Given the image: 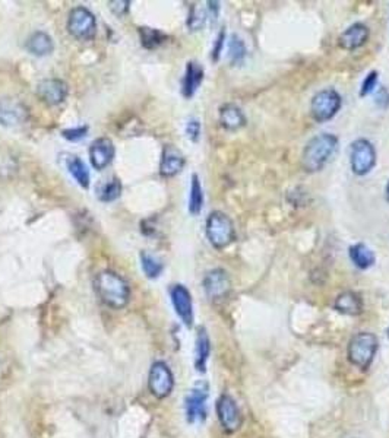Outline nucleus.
I'll use <instances>...</instances> for the list:
<instances>
[{
  "mask_svg": "<svg viewBox=\"0 0 389 438\" xmlns=\"http://www.w3.org/2000/svg\"><path fill=\"white\" fill-rule=\"evenodd\" d=\"M94 288L103 304L120 310L129 303L131 288L126 280L113 271H101L94 279Z\"/></svg>",
  "mask_w": 389,
  "mask_h": 438,
  "instance_id": "f257e3e1",
  "label": "nucleus"
},
{
  "mask_svg": "<svg viewBox=\"0 0 389 438\" xmlns=\"http://www.w3.org/2000/svg\"><path fill=\"white\" fill-rule=\"evenodd\" d=\"M25 47L31 54L44 57V56H49L53 53L54 43L49 34L43 33V31H36V33L31 34L29 38L27 40Z\"/></svg>",
  "mask_w": 389,
  "mask_h": 438,
  "instance_id": "412c9836",
  "label": "nucleus"
},
{
  "mask_svg": "<svg viewBox=\"0 0 389 438\" xmlns=\"http://www.w3.org/2000/svg\"><path fill=\"white\" fill-rule=\"evenodd\" d=\"M388 338H389V328H388Z\"/></svg>",
  "mask_w": 389,
  "mask_h": 438,
  "instance_id": "4c0bfd02",
  "label": "nucleus"
},
{
  "mask_svg": "<svg viewBox=\"0 0 389 438\" xmlns=\"http://www.w3.org/2000/svg\"><path fill=\"white\" fill-rule=\"evenodd\" d=\"M186 135H188L192 142H198L200 137V123L198 119H191L186 123Z\"/></svg>",
  "mask_w": 389,
  "mask_h": 438,
  "instance_id": "473e14b6",
  "label": "nucleus"
},
{
  "mask_svg": "<svg viewBox=\"0 0 389 438\" xmlns=\"http://www.w3.org/2000/svg\"><path fill=\"white\" fill-rule=\"evenodd\" d=\"M369 36H370L369 28L362 22H355V24L350 25L344 31V33L339 36L338 44H339L341 49L353 52V50H357V49H360V47H363L367 43Z\"/></svg>",
  "mask_w": 389,
  "mask_h": 438,
  "instance_id": "f3484780",
  "label": "nucleus"
},
{
  "mask_svg": "<svg viewBox=\"0 0 389 438\" xmlns=\"http://www.w3.org/2000/svg\"><path fill=\"white\" fill-rule=\"evenodd\" d=\"M89 161L97 171L105 169L115 160L116 148L108 137H98L89 146Z\"/></svg>",
  "mask_w": 389,
  "mask_h": 438,
  "instance_id": "2eb2a0df",
  "label": "nucleus"
},
{
  "mask_svg": "<svg viewBox=\"0 0 389 438\" xmlns=\"http://www.w3.org/2000/svg\"><path fill=\"white\" fill-rule=\"evenodd\" d=\"M173 387L175 377L168 365L163 361L154 363L148 377V388L151 395L157 399H166L173 392Z\"/></svg>",
  "mask_w": 389,
  "mask_h": 438,
  "instance_id": "6e6552de",
  "label": "nucleus"
},
{
  "mask_svg": "<svg viewBox=\"0 0 389 438\" xmlns=\"http://www.w3.org/2000/svg\"><path fill=\"white\" fill-rule=\"evenodd\" d=\"M186 165V158L183 152L176 148L175 145H166L161 152V161H160V174L163 177H175Z\"/></svg>",
  "mask_w": 389,
  "mask_h": 438,
  "instance_id": "dca6fc26",
  "label": "nucleus"
},
{
  "mask_svg": "<svg viewBox=\"0 0 389 438\" xmlns=\"http://www.w3.org/2000/svg\"><path fill=\"white\" fill-rule=\"evenodd\" d=\"M216 415L227 432H235L242 427V414L231 396L223 395L216 402Z\"/></svg>",
  "mask_w": 389,
  "mask_h": 438,
  "instance_id": "ddd939ff",
  "label": "nucleus"
},
{
  "mask_svg": "<svg viewBox=\"0 0 389 438\" xmlns=\"http://www.w3.org/2000/svg\"><path fill=\"white\" fill-rule=\"evenodd\" d=\"M204 208V190L198 174L192 176L191 183V196H189V212L191 215H199Z\"/></svg>",
  "mask_w": 389,
  "mask_h": 438,
  "instance_id": "a878e982",
  "label": "nucleus"
},
{
  "mask_svg": "<svg viewBox=\"0 0 389 438\" xmlns=\"http://www.w3.org/2000/svg\"><path fill=\"white\" fill-rule=\"evenodd\" d=\"M205 231L211 246L216 250H223L236 240L235 224H233L230 216L221 211H214L210 213L207 218Z\"/></svg>",
  "mask_w": 389,
  "mask_h": 438,
  "instance_id": "7ed1b4c3",
  "label": "nucleus"
},
{
  "mask_svg": "<svg viewBox=\"0 0 389 438\" xmlns=\"http://www.w3.org/2000/svg\"><path fill=\"white\" fill-rule=\"evenodd\" d=\"M224 44H226V31L221 29L219 37H216V40H215L214 49H212V60H214V61H219V60H220V56H221V53H223Z\"/></svg>",
  "mask_w": 389,
  "mask_h": 438,
  "instance_id": "72a5a7b5",
  "label": "nucleus"
},
{
  "mask_svg": "<svg viewBox=\"0 0 389 438\" xmlns=\"http://www.w3.org/2000/svg\"><path fill=\"white\" fill-rule=\"evenodd\" d=\"M210 354H211L210 336L204 327H199L196 335V358H195V367L198 371L200 372L205 371Z\"/></svg>",
  "mask_w": 389,
  "mask_h": 438,
  "instance_id": "5701e85b",
  "label": "nucleus"
},
{
  "mask_svg": "<svg viewBox=\"0 0 389 438\" xmlns=\"http://www.w3.org/2000/svg\"><path fill=\"white\" fill-rule=\"evenodd\" d=\"M350 165L355 176H366L376 165V149L367 139H357L350 148Z\"/></svg>",
  "mask_w": 389,
  "mask_h": 438,
  "instance_id": "423d86ee",
  "label": "nucleus"
},
{
  "mask_svg": "<svg viewBox=\"0 0 389 438\" xmlns=\"http://www.w3.org/2000/svg\"><path fill=\"white\" fill-rule=\"evenodd\" d=\"M170 296L176 310V315L180 317L186 327L191 328L193 326V303L189 289L180 284L173 285L170 289Z\"/></svg>",
  "mask_w": 389,
  "mask_h": 438,
  "instance_id": "9b49d317",
  "label": "nucleus"
},
{
  "mask_svg": "<svg viewBox=\"0 0 389 438\" xmlns=\"http://www.w3.org/2000/svg\"><path fill=\"white\" fill-rule=\"evenodd\" d=\"M246 54L247 50L244 41L237 34H233L228 41V59L231 65H242L243 60L246 59Z\"/></svg>",
  "mask_w": 389,
  "mask_h": 438,
  "instance_id": "cd10ccee",
  "label": "nucleus"
},
{
  "mask_svg": "<svg viewBox=\"0 0 389 438\" xmlns=\"http://www.w3.org/2000/svg\"><path fill=\"white\" fill-rule=\"evenodd\" d=\"M334 307L346 316H359L363 312V300L357 292L346 291L337 296Z\"/></svg>",
  "mask_w": 389,
  "mask_h": 438,
  "instance_id": "aec40b11",
  "label": "nucleus"
},
{
  "mask_svg": "<svg viewBox=\"0 0 389 438\" xmlns=\"http://www.w3.org/2000/svg\"><path fill=\"white\" fill-rule=\"evenodd\" d=\"M68 31L72 37L81 41H88L96 37L97 20L85 6H76L69 12Z\"/></svg>",
  "mask_w": 389,
  "mask_h": 438,
  "instance_id": "39448f33",
  "label": "nucleus"
},
{
  "mask_svg": "<svg viewBox=\"0 0 389 438\" xmlns=\"http://www.w3.org/2000/svg\"><path fill=\"white\" fill-rule=\"evenodd\" d=\"M342 104L341 96L331 88L319 91L310 103V113L318 123L330 121L339 112Z\"/></svg>",
  "mask_w": 389,
  "mask_h": 438,
  "instance_id": "0eeeda50",
  "label": "nucleus"
},
{
  "mask_svg": "<svg viewBox=\"0 0 389 438\" xmlns=\"http://www.w3.org/2000/svg\"><path fill=\"white\" fill-rule=\"evenodd\" d=\"M29 119L28 107L17 98L0 100V124L5 128H17Z\"/></svg>",
  "mask_w": 389,
  "mask_h": 438,
  "instance_id": "9d476101",
  "label": "nucleus"
},
{
  "mask_svg": "<svg viewBox=\"0 0 389 438\" xmlns=\"http://www.w3.org/2000/svg\"><path fill=\"white\" fill-rule=\"evenodd\" d=\"M385 199H386V202H389V181H388V184L385 187Z\"/></svg>",
  "mask_w": 389,
  "mask_h": 438,
  "instance_id": "e433bc0d",
  "label": "nucleus"
},
{
  "mask_svg": "<svg viewBox=\"0 0 389 438\" xmlns=\"http://www.w3.org/2000/svg\"><path fill=\"white\" fill-rule=\"evenodd\" d=\"M66 167H68L69 173L72 174V177L76 180V183L80 184L81 187H84V189H88L89 187V171L80 156L69 153L66 156Z\"/></svg>",
  "mask_w": 389,
  "mask_h": 438,
  "instance_id": "b1692460",
  "label": "nucleus"
},
{
  "mask_svg": "<svg viewBox=\"0 0 389 438\" xmlns=\"http://www.w3.org/2000/svg\"><path fill=\"white\" fill-rule=\"evenodd\" d=\"M141 264H142V271L145 272V275L149 279L159 278L164 269L163 263L157 257H154L152 255H149L147 252L141 253Z\"/></svg>",
  "mask_w": 389,
  "mask_h": 438,
  "instance_id": "c85d7f7f",
  "label": "nucleus"
},
{
  "mask_svg": "<svg viewBox=\"0 0 389 438\" xmlns=\"http://www.w3.org/2000/svg\"><path fill=\"white\" fill-rule=\"evenodd\" d=\"M220 123L228 132H237L246 126V116L236 104H224L220 107Z\"/></svg>",
  "mask_w": 389,
  "mask_h": 438,
  "instance_id": "6ab92c4d",
  "label": "nucleus"
},
{
  "mask_svg": "<svg viewBox=\"0 0 389 438\" xmlns=\"http://www.w3.org/2000/svg\"><path fill=\"white\" fill-rule=\"evenodd\" d=\"M338 146V137L331 133H321L312 137L303 149L302 165L307 173H318L330 161Z\"/></svg>",
  "mask_w": 389,
  "mask_h": 438,
  "instance_id": "f03ea898",
  "label": "nucleus"
},
{
  "mask_svg": "<svg viewBox=\"0 0 389 438\" xmlns=\"http://www.w3.org/2000/svg\"><path fill=\"white\" fill-rule=\"evenodd\" d=\"M207 22V12L198 6H192L188 18V27L191 31H199L204 28Z\"/></svg>",
  "mask_w": 389,
  "mask_h": 438,
  "instance_id": "c756f323",
  "label": "nucleus"
},
{
  "mask_svg": "<svg viewBox=\"0 0 389 438\" xmlns=\"http://www.w3.org/2000/svg\"><path fill=\"white\" fill-rule=\"evenodd\" d=\"M204 81V68H202L196 61H189L186 65L184 76L182 81V93L184 98H192L195 92Z\"/></svg>",
  "mask_w": 389,
  "mask_h": 438,
  "instance_id": "a211bd4d",
  "label": "nucleus"
},
{
  "mask_svg": "<svg viewBox=\"0 0 389 438\" xmlns=\"http://www.w3.org/2000/svg\"><path fill=\"white\" fill-rule=\"evenodd\" d=\"M375 104L381 110H386L389 107V91L385 86H379L375 96Z\"/></svg>",
  "mask_w": 389,
  "mask_h": 438,
  "instance_id": "f704fd0d",
  "label": "nucleus"
},
{
  "mask_svg": "<svg viewBox=\"0 0 389 438\" xmlns=\"http://www.w3.org/2000/svg\"><path fill=\"white\" fill-rule=\"evenodd\" d=\"M378 80H379V73L376 70H372L370 73H367L360 88V97H366L375 91L378 86Z\"/></svg>",
  "mask_w": 389,
  "mask_h": 438,
  "instance_id": "7c9ffc66",
  "label": "nucleus"
},
{
  "mask_svg": "<svg viewBox=\"0 0 389 438\" xmlns=\"http://www.w3.org/2000/svg\"><path fill=\"white\" fill-rule=\"evenodd\" d=\"M122 195V183L113 177L97 187V196L101 202H115Z\"/></svg>",
  "mask_w": 389,
  "mask_h": 438,
  "instance_id": "bb28decb",
  "label": "nucleus"
},
{
  "mask_svg": "<svg viewBox=\"0 0 389 438\" xmlns=\"http://www.w3.org/2000/svg\"><path fill=\"white\" fill-rule=\"evenodd\" d=\"M69 93V86L61 80H44L37 85V97L47 105H59L64 103Z\"/></svg>",
  "mask_w": 389,
  "mask_h": 438,
  "instance_id": "4468645a",
  "label": "nucleus"
},
{
  "mask_svg": "<svg viewBox=\"0 0 389 438\" xmlns=\"http://www.w3.org/2000/svg\"><path fill=\"white\" fill-rule=\"evenodd\" d=\"M108 5H110V9L115 15H117V17H123V15L129 10L131 2H128V0H117V2H110Z\"/></svg>",
  "mask_w": 389,
  "mask_h": 438,
  "instance_id": "c9c22d12",
  "label": "nucleus"
},
{
  "mask_svg": "<svg viewBox=\"0 0 389 438\" xmlns=\"http://www.w3.org/2000/svg\"><path fill=\"white\" fill-rule=\"evenodd\" d=\"M87 135H88V126L65 129L64 132H61V136H64L66 140H71V142H76V140H81V139L87 137Z\"/></svg>",
  "mask_w": 389,
  "mask_h": 438,
  "instance_id": "2f4dec72",
  "label": "nucleus"
},
{
  "mask_svg": "<svg viewBox=\"0 0 389 438\" xmlns=\"http://www.w3.org/2000/svg\"><path fill=\"white\" fill-rule=\"evenodd\" d=\"M378 338L369 333V332H360L357 333L348 345V359L350 363L362 370H367L370 364L373 363V358L378 351Z\"/></svg>",
  "mask_w": 389,
  "mask_h": 438,
  "instance_id": "20e7f679",
  "label": "nucleus"
},
{
  "mask_svg": "<svg viewBox=\"0 0 389 438\" xmlns=\"http://www.w3.org/2000/svg\"><path fill=\"white\" fill-rule=\"evenodd\" d=\"M204 289L210 300L219 301L226 299L231 289V280L224 269H212L204 278Z\"/></svg>",
  "mask_w": 389,
  "mask_h": 438,
  "instance_id": "f8f14e48",
  "label": "nucleus"
},
{
  "mask_svg": "<svg viewBox=\"0 0 389 438\" xmlns=\"http://www.w3.org/2000/svg\"><path fill=\"white\" fill-rule=\"evenodd\" d=\"M348 255H350V259L354 263L355 268H359L362 271L372 268V266L375 264V262H376L375 253H373L372 250L363 243H357V244L351 246L348 248Z\"/></svg>",
  "mask_w": 389,
  "mask_h": 438,
  "instance_id": "4be33fe9",
  "label": "nucleus"
},
{
  "mask_svg": "<svg viewBox=\"0 0 389 438\" xmlns=\"http://www.w3.org/2000/svg\"><path fill=\"white\" fill-rule=\"evenodd\" d=\"M210 396V387L205 382H199L193 386L191 393L186 398V416L189 424L204 422L207 419V400Z\"/></svg>",
  "mask_w": 389,
  "mask_h": 438,
  "instance_id": "1a4fd4ad",
  "label": "nucleus"
},
{
  "mask_svg": "<svg viewBox=\"0 0 389 438\" xmlns=\"http://www.w3.org/2000/svg\"><path fill=\"white\" fill-rule=\"evenodd\" d=\"M138 34H139V37H141L142 45L148 50L157 49V47H160L167 40V36L164 33H161L160 29L148 28V27L138 28Z\"/></svg>",
  "mask_w": 389,
  "mask_h": 438,
  "instance_id": "393cba45",
  "label": "nucleus"
}]
</instances>
